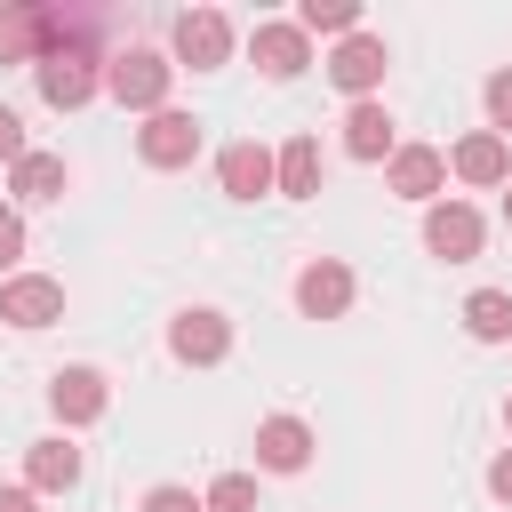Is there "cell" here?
Listing matches in <instances>:
<instances>
[{"instance_id": "6da1fadb", "label": "cell", "mask_w": 512, "mask_h": 512, "mask_svg": "<svg viewBox=\"0 0 512 512\" xmlns=\"http://www.w3.org/2000/svg\"><path fill=\"white\" fill-rule=\"evenodd\" d=\"M168 88H176V56H160V48H120V56H104V96L112 104H128V112H168Z\"/></svg>"}, {"instance_id": "7a4b0ae2", "label": "cell", "mask_w": 512, "mask_h": 512, "mask_svg": "<svg viewBox=\"0 0 512 512\" xmlns=\"http://www.w3.org/2000/svg\"><path fill=\"white\" fill-rule=\"evenodd\" d=\"M32 80H40V104H56V112H80V104L104 88V56H96L88 40H72V48H48V56L32 64Z\"/></svg>"}, {"instance_id": "3957f363", "label": "cell", "mask_w": 512, "mask_h": 512, "mask_svg": "<svg viewBox=\"0 0 512 512\" xmlns=\"http://www.w3.org/2000/svg\"><path fill=\"white\" fill-rule=\"evenodd\" d=\"M168 48H176V72L184 64L192 72H216V64H232V16L224 8H184L176 32H168Z\"/></svg>"}, {"instance_id": "277c9868", "label": "cell", "mask_w": 512, "mask_h": 512, "mask_svg": "<svg viewBox=\"0 0 512 512\" xmlns=\"http://www.w3.org/2000/svg\"><path fill=\"white\" fill-rule=\"evenodd\" d=\"M480 240H488V224H480L472 200H432V208H424V248H432L440 264H472Z\"/></svg>"}, {"instance_id": "5b68a950", "label": "cell", "mask_w": 512, "mask_h": 512, "mask_svg": "<svg viewBox=\"0 0 512 512\" xmlns=\"http://www.w3.org/2000/svg\"><path fill=\"white\" fill-rule=\"evenodd\" d=\"M352 296H360V280H352L344 256H312V264L296 272V312H304V320H344Z\"/></svg>"}, {"instance_id": "8992f818", "label": "cell", "mask_w": 512, "mask_h": 512, "mask_svg": "<svg viewBox=\"0 0 512 512\" xmlns=\"http://www.w3.org/2000/svg\"><path fill=\"white\" fill-rule=\"evenodd\" d=\"M216 184H224V200H264V192H280V152L240 136V144L216 152Z\"/></svg>"}, {"instance_id": "52a82bcc", "label": "cell", "mask_w": 512, "mask_h": 512, "mask_svg": "<svg viewBox=\"0 0 512 512\" xmlns=\"http://www.w3.org/2000/svg\"><path fill=\"white\" fill-rule=\"evenodd\" d=\"M168 352H176L184 368H216V360L232 352V320H224L216 304H192V312L168 320Z\"/></svg>"}, {"instance_id": "ba28073f", "label": "cell", "mask_w": 512, "mask_h": 512, "mask_svg": "<svg viewBox=\"0 0 512 512\" xmlns=\"http://www.w3.org/2000/svg\"><path fill=\"white\" fill-rule=\"evenodd\" d=\"M384 64H392V48H384L376 32H352V40H336V56H328V80H336L352 104H368V96L384 88Z\"/></svg>"}, {"instance_id": "9c48e42d", "label": "cell", "mask_w": 512, "mask_h": 512, "mask_svg": "<svg viewBox=\"0 0 512 512\" xmlns=\"http://www.w3.org/2000/svg\"><path fill=\"white\" fill-rule=\"evenodd\" d=\"M136 152H144V168H192L200 160V120L168 104V112H152L136 128Z\"/></svg>"}, {"instance_id": "30bf717a", "label": "cell", "mask_w": 512, "mask_h": 512, "mask_svg": "<svg viewBox=\"0 0 512 512\" xmlns=\"http://www.w3.org/2000/svg\"><path fill=\"white\" fill-rule=\"evenodd\" d=\"M448 176L472 184V192H504V184H512V144H504L496 128H472V136L448 152Z\"/></svg>"}, {"instance_id": "8fae6325", "label": "cell", "mask_w": 512, "mask_h": 512, "mask_svg": "<svg viewBox=\"0 0 512 512\" xmlns=\"http://www.w3.org/2000/svg\"><path fill=\"white\" fill-rule=\"evenodd\" d=\"M48 408H56V424H64V432L96 424V416L112 408V384H104V368H56V376H48Z\"/></svg>"}, {"instance_id": "7c38bea8", "label": "cell", "mask_w": 512, "mask_h": 512, "mask_svg": "<svg viewBox=\"0 0 512 512\" xmlns=\"http://www.w3.org/2000/svg\"><path fill=\"white\" fill-rule=\"evenodd\" d=\"M384 184H392L400 200L432 208V200H440V184H448V152H440V144H400V152L384 160Z\"/></svg>"}, {"instance_id": "4fadbf2b", "label": "cell", "mask_w": 512, "mask_h": 512, "mask_svg": "<svg viewBox=\"0 0 512 512\" xmlns=\"http://www.w3.org/2000/svg\"><path fill=\"white\" fill-rule=\"evenodd\" d=\"M0 320H8V328H48V320H64V280H48V272L0 280Z\"/></svg>"}, {"instance_id": "5bb4252c", "label": "cell", "mask_w": 512, "mask_h": 512, "mask_svg": "<svg viewBox=\"0 0 512 512\" xmlns=\"http://www.w3.org/2000/svg\"><path fill=\"white\" fill-rule=\"evenodd\" d=\"M248 56H256L264 80H296V72L312 64V32H304V24H256V32H248Z\"/></svg>"}, {"instance_id": "9a60e30c", "label": "cell", "mask_w": 512, "mask_h": 512, "mask_svg": "<svg viewBox=\"0 0 512 512\" xmlns=\"http://www.w3.org/2000/svg\"><path fill=\"white\" fill-rule=\"evenodd\" d=\"M312 448H320V440H312L304 416H264V424H256V472H304Z\"/></svg>"}, {"instance_id": "2e32d148", "label": "cell", "mask_w": 512, "mask_h": 512, "mask_svg": "<svg viewBox=\"0 0 512 512\" xmlns=\"http://www.w3.org/2000/svg\"><path fill=\"white\" fill-rule=\"evenodd\" d=\"M24 488H32V496H64V488H80V448H72L64 432L32 440V448H24Z\"/></svg>"}, {"instance_id": "e0dca14e", "label": "cell", "mask_w": 512, "mask_h": 512, "mask_svg": "<svg viewBox=\"0 0 512 512\" xmlns=\"http://www.w3.org/2000/svg\"><path fill=\"white\" fill-rule=\"evenodd\" d=\"M344 152L352 160H392L400 152V136H392V112L368 96V104H344Z\"/></svg>"}, {"instance_id": "ac0fdd59", "label": "cell", "mask_w": 512, "mask_h": 512, "mask_svg": "<svg viewBox=\"0 0 512 512\" xmlns=\"http://www.w3.org/2000/svg\"><path fill=\"white\" fill-rule=\"evenodd\" d=\"M40 48H48V8L8 0L0 8V64H40Z\"/></svg>"}, {"instance_id": "d6986e66", "label": "cell", "mask_w": 512, "mask_h": 512, "mask_svg": "<svg viewBox=\"0 0 512 512\" xmlns=\"http://www.w3.org/2000/svg\"><path fill=\"white\" fill-rule=\"evenodd\" d=\"M64 184H72L64 152H24V160L8 168V192H16L24 208H40V200H64Z\"/></svg>"}, {"instance_id": "ffe728a7", "label": "cell", "mask_w": 512, "mask_h": 512, "mask_svg": "<svg viewBox=\"0 0 512 512\" xmlns=\"http://www.w3.org/2000/svg\"><path fill=\"white\" fill-rule=\"evenodd\" d=\"M280 192L288 200H312L320 192V136H288L280 144Z\"/></svg>"}, {"instance_id": "44dd1931", "label": "cell", "mask_w": 512, "mask_h": 512, "mask_svg": "<svg viewBox=\"0 0 512 512\" xmlns=\"http://www.w3.org/2000/svg\"><path fill=\"white\" fill-rule=\"evenodd\" d=\"M464 328H472V344H504L512 336V296L504 288H472L464 296Z\"/></svg>"}, {"instance_id": "7402d4cb", "label": "cell", "mask_w": 512, "mask_h": 512, "mask_svg": "<svg viewBox=\"0 0 512 512\" xmlns=\"http://www.w3.org/2000/svg\"><path fill=\"white\" fill-rule=\"evenodd\" d=\"M296 24H304V32H336V40H352V32H360V0H304Z\"/></svg>"}, {"instance_id": "603a6c76", "label": "cell", "mask_w": 512, "mask_h": 512, "mask_svg": "<svg viewBox=\"0 0 512 512\" xmlns=\"http://www.w3.org/2000/svg\"><path fill=\"white\" fill-rule=\"evenodd\" d=\"M200 504H208V512H256V472H216Z\"/></svg>"}, {"instance_id": "cb8c5ba5", "label": "cell", "mask_w": 512, "mask_h": 512, "mask_svg": "<svg viewBox=\"0 0 512 512\" xmlns=\"http://www.w3.org/2000/svg\"><path fill=\"white\" fill-rule=\"evenodd\" d=\"M480 104H488V128L512 144V72H488V88H480Z\"/></svg>"}, {"instance_id": "d4e9b609", "label": "cell", "mask_w": 512, "mask_h": 512, "mask_svg": "<svg viewBox=\"0 0 512 512\" xmlns=\"http://www.w3.org/2000/svg\"><path fill=\"white\" fill-rule=\"evenodd\" d=\"M136 512H208V504H200L192 488H176V480H160V488H144V504H136Z\"/></svg>"}, {"instance_id": "484cf974", "label": "cell", "mask_w": 512, "mask_h": 512, "mask_svg": "<svg viewBox=\"0 0 512 512\" xmlns=\"http://www.w3.org/2000/svg\"><path fill=\"white\" fill-rule=\"evenodd\" d=\"M16 256H24V216L0 200V272H8V280H16Z\"/></svg>"}, {"instance_id": "4316f807", "label": "cell", "mask_w": 512, "mask_h": 512, "mask_svg": "<svg viewBox=\"0 0 512 512\" xmlns=\"http://www.w3.org/2000/svg\"><path fill=\"white\" fill-rule=\"evenodd\" d=\"M24 152H32V144H24V120H16L8 104H0V168H16Z\"/></svg>"}, {"instance_id": "83f0119b", "label": "cell", "mask_w": 512, "mask_h": 512, "mask_svg": "<svg viewBox=\"0 0 512 512\" xmlns=\"http://www.w3.org/2000/svg\"><path fill=\"white\" fill-rule=\"evenodd\" d=\"M488 496H496V504H512V448H496V456H488Z\"/></svg>"}, {"instance_id": "f1b7e54d", "label": "cell", "mask_w": 512, "mask_h": 512, "mask_svg": "<svg viewBox=\"0 0 512 512\" xmlns=\"http://www.w3.org/2000/svg\"><path fill=\"white\" fill-rule=\"evenodd\" d=\"M0 512H40V496H32L24 480H16V488H0Z\"/></svg>"}, {"instance_id": "f546056e", "label": "cell", "mask_w": 512, "mask_h": 512, "mask_svg": "<svg viewBox=\"0 0 512 512\" xmlns=\"http://www.w3.org/2000/svg\"><path fill=\"white\" fill-rule=\"evenodd\" d=\"M504 224H512V184H504Z\"/></svg>"}, {"instance_id": "4dcf8cb0", "label": "cell", "mask_w": 512, "mask_h": 512, "mask_svg": "<svg viewBox=\"0 0 512 512\" xmlns=\"http://www.w3.org/2000/svg\"><path fill=\"white\" fill-rule=\"evenodd\" d=\"M504 424H512V400H504Z\"/></svg>"}]
</instances>
